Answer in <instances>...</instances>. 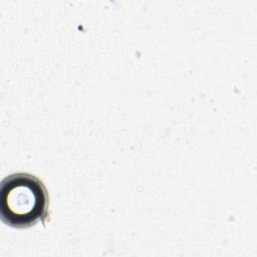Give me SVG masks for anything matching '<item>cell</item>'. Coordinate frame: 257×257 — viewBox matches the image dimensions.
Returning a JSON list of instances; mask_svg holds the SVG:
<instances>
[{
  "mask_svg": "<svg viewBox=\"0 0 257 257\" xmlns=\"http://www.w3.org/2000/svg\"><path fill=\"white\" fill-rule=\"evenodd\" d=\"M49 197L43 183L28 173L7 176L0 187L1 220L8 226L24 229L48 216Z\"/></svg>",
  "mask_w": 257,
  "mask_h": 257,
  "instance_id": "cell-1",
  "label": "cell"
}]
</instances>
